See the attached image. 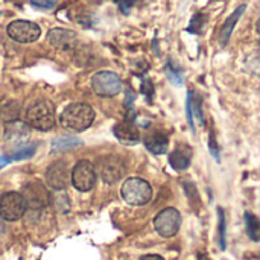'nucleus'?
Returning <instances> with one entry per match:
<instances>
[{"label":"nucleus","mask_w":260,"mask_h":260,"mask_svg":"<svg viewBox=\"0 0 260 260\" xmlns=\"http://www.w3.org/2000/svg\"><path fill=\"white\" fill-rule=\"evenodd\" d=\"M0 15H2V11H0Z\"/></svg>","instance_id":"c756f323"},{"label":"nucleus","mask_w":260,"mask_h":260,"mask_svg":"<svg viewBox=\"0 0 260 260\" xmlns=\"http://www.w3.org/2000/svg\"><path fill=\"white\" fill-rule=\"evenodd\" d=\"M244 219H245V227H247L248 236H250L254 242H257L260 239V222L259 219H257V216L253 215V213H250V212H247V213L244 215Z\"/></svg>","instance_id":"aec40b11"},{"label":"nucleus","mask_w":260,"mask_h":260,"mask_svg":"<svg viewBox=\"0 0 260 260\" xmlns=\"http://www.w3.org/2000/svg\"><path fill=\"white\" fill-rule=\"evenodd\" d=\"M190 99H192V91L187 93V98H186V114H187V122H189V126L192 131H195V122H193V114H192V110H190Z\"/></svg>","instance_id":"a878e982"},{"label":"nucleus","mask_w":260,"mask_h":260,"mask_svg":"<svg viewBox=\"0 0 260 260\" xmlns=\"http://www.w3.org/2000/svg\"><path fill=\"white\" fill-rule=\"evenodd\" d=\"M209 149H210V154L216 158V161H219L221 160V155H219V149H218V145L215 142V137H210V146H209Z\"/></svg>","instance_id":"bb28decb"},{"label":"nucleus","mask_w":260,"mask_h":260,"mask_svg":"<svg viewBox=\"0 0 260 260\" xmlns=\"http://www.w3.org/2000/svg\"><path fill=\"white\" fill-rule=\"evenodd\" d=\"M165 73L168 76V79L174 84V85H183L184 84V76L181 73V70L178 67H175L171 61H168V64L165 66Z\"/></svg>","instance_id":"4be33fe9"},{"label":"nucleus","mask_w":260,"mask_h":260,"mask_svg":"<svg viewBox=\"0 0 260 260\" xmlns=\"http://www.w3.org/2000/svg\"><path fill=\"white\" fill-rule=\"evenodd\" d=\"M29 126L24 122L12 120L5 125V142L11 146H15L17 149L24 146L29 139Z\"/></svg>","instance_id":"f8f14e48"},{"label":"nucleus","mask_w":260,"mask_h":260,"mask_svg":"<svg viewBox=\"0 0 260 260\" xmlns=\"http://www.w3.org/2000/svg\"><path fill=\"white\" fill-rule=\"evenodd\" d=\"M91 88L98 96L113 98L122 91V79L114 72L101 70L91 76Z\"/></svg>","instance_id":"20e7f679"},{"label":"nucleus","mask_w":260,"mask_h":260,"mask_svg":"<svg viewBox=\"0 0 260 260\" xmlns=\"http://www.w3.org/2000/svg\"><path fill=\"white\" fill-rule=\"evenodd\" d=\"M181 227V215L177 209L168 207L161 210L154 219L155 232L163 238H172L178 233Z\"/></svg>","instance_id":"0eeeda50"},{"label":"nucleus","mask_w":260,"mask_h":260,"mask_svg":"<svg viewBox=\"0 0 260 260\" xmlns=\"http://www.w3.org/2000/svg\"><path fill=\"white\" fill-rule=\"evenodd\" d=\"M245 9H247V5H239L229 17H227V20L224 21V24H222V29H221V34H219V43H221V46H227V43H229V40H230V37H232V34H233V29H235V26H236V23L239 21V18L242 17V14L245 12Z\"/></svg>","instance_id":"2eb2a0df"},{"label":"nucleus","mask_w":260,"mask_h":260,"mask_svg":"<svg viewBox=\"0 0 260 260\" xmlns=\"http://www.w3.org/2000/svg\"><path fill=\"white\" fill-rule=\"evenodd\" d=\"M218 215H219V247L221 250L227 248V241H225V213L224 210L219 207L218 209Z\"/></svg>","instance_id":"5701e85b"},{"label":"nucleus","mask_w":260,"mask_h":260,"mask_svg":"<svg viewBox=\"0 0 260 260\" xmlns=\"http://www.w3.org/2000/svg\"><path fill=\"white\" fill-rule=\"evenodd\" d=\"M96 168L93 163L87 161V160H82V161H78L70 174V180H72V184L76 190L79 192H88L94 187L96 184Z\"/></svg>","instance_id":"423d86ee"},{"label":"nucleus","mask_w":260,"mask_h":260,"mask_svg":"<svg viewBox=\"0 0 260 260\" xmlns=\"http://www.w3.org/2000/svg\"><path fill=\"white\" fill-rule=\"evenodd\" d=\"M140 260H165L161 256L158 254H148V256H143Z\"/></svg>","instance_id":"cd10ccee"},{"label":"nucleus","mask_w":260,"mask_h":260,"mask_svg":"<svg viewBox=\"0 0 260 260\" xmlns=\"http://www.w3.org/2000/svg\"><path fill=\"white\" fill-rule=\"evenodd\" d=\"M26 203L18 192H6L0 197V218L8 222H15L26 213Z\"/></svg>","instance_id":"39448f33"},{"label":"nucleus","mask_w":260,"mask_h":260,"mask_svg":"<svg viewBox=\"0 0 260 260\" xmlns=\"http://www.w3.org/2000/svg\"><path fill=\"white\" fill-rule=\"evenodd\" d=\"M82 145V140L78 139L76 136L64 134L52 140V152H66L72 151L75 148H79Z\"/></svg>","instance_id":"a211bd4d"},{"label":"nucleus","mask_w":260,"mask_h":260,"mask_svg":"<svg viewBox=\"0 0 260 260\" xmlns=\"http://www.w3.org/2000/svg\"><path fill=\"white\" fill-rule=\"evenodd\" d=\"M6 34L17 43H34L41 35V29L34 21L14 20L8 24Z\"/></svg>","instance_id":"1a4fd4ad"},{"label":"nucleus","mask_w":260,"mask_h":260,"mask_svg":"<svg viewBox=\"0 0 260 260\" xmlns=\"http://www.w3.org/2000/svg\"><path fill=\"white\" fill-rule=\"evenodd\" d=\"M47 41L59 50H70L78 44V35L70 29L53 27L47 32Z\"/></svg>","instance_id":"ddd939ff"},{"label":"nucleus","mask_w":260,"mask_h":260,"mask_svg":"<svg viewBox=\"0 0 260 260\" xmlns=\"http://www.w3.org/2000/svg\"><path fill=\"white\" fill-rule=\"evenodd\" d=\"M70 180V174L67 169V165L64 161H55L47 168L46 172V183L50 189L56 192H62Z\"/></svg>","instance_id":"9b49d317"},{"label":"nucleus","mask_w":260,"mask_h":260,"mask_svg":"<svg viewBox=\"0 0 260 260\" xmlns=\"http://www.w3.org/2000/svg\"><path fill=\"white\" fill-rule=\"evenodd\" d=\"M94 116H96L94 110L90 105L82 102L70 104L69 107H66V110L61 114V125L66 129L81 133L91 126Z\"/></svg>","instance_id":"f257e3e1"},{"label":"nucleus","mask_w":260,"mask_h":260,"mask_svg":"<svg viewBox=\"0 0 260 260\" xmlns=\"http://www.w3.org/2000/svg\"><path fill=\"white\" fill-rule=\"evenodd\" d=\"M113 133L116 136V139L126 145V146H133V145H137L139 140H140V136H139V129L131 125L129 122H122V123H117L114 128H113Z\"/></svg>","instance_id":"4468645a"},{"label":"nucleus","mask_w":260,"mask_h":260,"mask_svg":"<svg viewBox=\"0 0 260 260\" xmlns=\"http://www.w3.org/2000/svg\"><path fill=\"white\" fill-rule=\"evenodd\" d=\"M145 146L149 152H152L154 155H163L168 152V146H169V139L165 133H152L148 134L145 137Z\"/></svg>","instance_id":"dca6fc26"},{"label":"nucleus","mask_w":260,"mask_h":260,"mask_svg":"<svg viewBox=\"0 0 260 260\" xmlns=\"http://www.w3.org/2000/svg\"><path fill=\"white\" fill-rule=\"evenodd\" d=\"M35 151H37V146H35V145H24V146H21V148L12 151V152L8 155V158H9V161L27 160V158H32V157H34Z\"/></svg>","instance_id":"412c9836"},{"label":"nucleus","mask_w":260,"mask_h":260,"mask_svg":"<svg viewBox=\"0 0 260 260\" xmlns=\"http://www.w3.org/2000/svg\"><path fill=\"white\" fill-rule=\"evenodd\" d=\"M120 193L126 204L145 206L152 198V187L146 180L139 178V177H131L123 183Z\"/></svg>","instance_id":"7ed1b4c3"},{"label":"nucleus","mask_w":260,"mask_h":260,"mask_svg":"<svg viewBox=\"0 0 260 260\" xmlns=\"http://www.w3.org/2000/svg\"><path fill=\"white\" fill-rule=\"evenodd\" d=\"M192 161V149L189 146H178L171 155H169V165L175 171H186Z\"/></svg>","instance_id":"f3484780"},{"label":"nucleus","mask_w":260,"mask_h":260,"mask_svg":"<svg viewBox=\"0 0 260 260\" xmlns=\"http://www.w3.org/2000/svg\"><path fill=\"white\" fill-rule=\"evenodd\" d=\"M8 163H11L9 158H8V155H2V157H0V169H2L3 166H6Z\"/></svg>","instance_id":"c85d7f7f"},{"label":"nucleus","mask_w":260,"mask_h":260,"mask_svg":"<svg viewBox=\"0 0 260 260\" xmlns=\"http://www.w3.org/2000/svg\"><path fill=\"white\" fill-rule=\"evenodd\" d=\"M21 197L26 203V207L32 210H41L50 203V195L44 184H41L40 181H29L27 184H24Z\"/></svg>","instance_id":"6e6552de"},{"label":"nucleus","mask_w":260,"mask_h":260,"mask_svg":"<svg viewBox=\"0 0 260 260\" xmlns=\"http://www.w3.org/2000/svg\"><path fill=\"white\" fill-rule=\"evenodd\" d=\"M59 0H30V5L37 9H53Z\"/></svg>","instance_id":"393cba45"},{"label":"nucleus","mask_w":260,"mask_h":260,"mask_svg":"<svg viewBox=\"0 0 260 260\" xmlns=\"http://www.w3.org/2000/svg\"><path fill=\"white\" fill-rule=\"evenodd\" d=\"M125 163L116 157V155H108V157H104V158H99L98 161V169L99 171V175L102 178L104 183L107 184H114L117 183L123 174H125Z\"/></svg>","instance_id":"9d476101"},{"label":"nucleus","mask_w":260,"mask_h":260,"mask_svg":"<svg viewBox=\"0 0 260 260\" xmlns=\"http://www.w3.org/2000/svg\"><path fill=\"white\" fill-rule=\"evenodd\" d=\"M29 128L38 131H49L55 126V107L50 101L41 99L29 107L26 113V122Z\"/></svg>","instance_id":"f03ea898"},{"label":"nucleus","mask_w":260,"mask_h":260,"mask_svg":"<svg viewBox=\"0 0 260 260\" xmlns=\"http://www.w3.org/2000/svg\"><path fill=\"white\" fill-rule=\"evenodd\" d=\"M52 203H53V206L58 207L61 212H67V210H69V200H67L66 193H58V195H55V198L52 200Z\"/></svg>","instance_id":"b1692460"},{"label":"nucleus","mask_w":260,"mask_h":260,"mask_svg":"<svg viewBox=\"0 0 260 260\" xmlns=\"http://www.w3.org/2000/svg\"><path fill=\"white\" fill-rule=\"evenodd\" d=\"M18 108H20V107H18V104H17V102H14V101H8V102H5V104L0 107V120H3L5 123L12 122V120H17L18 113H20V110H18Z\"/></svg>","instance_id":"6ab92c4d"}]
</instances>
